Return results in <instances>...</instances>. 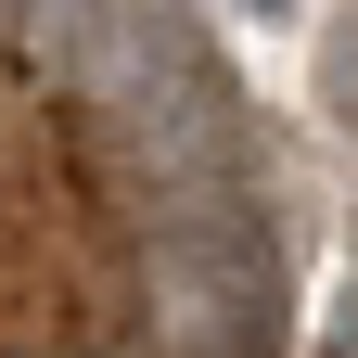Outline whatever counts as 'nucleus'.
<instances>
[{"label":"nucleus","instance_id":"obj_2","mask_svg":"<svg viewBox=\"0 0 358 358\" xmlns=\"http://www.w3.org/2000/svg\"><path fill=\"white\" fill-rule=\"evenodd\" d=\"M243 13H256V26H282V13H307V0H243Z\"/></svg>","mask_w":358,"mask_h":358},{"label":"nucleus","instance_id":"obj_1","mask_svg":"<svg viewBox=\"0 0 358 358\" xmlns=\"http://www.w3.org/2000/svg\"><path fill=\"white\" fill-rule=\"evenodd\" d=\"M333 103H358V38H345V52H333Z\"/></svg>","mask_w":358,"mask_h":358}]
</instances>
